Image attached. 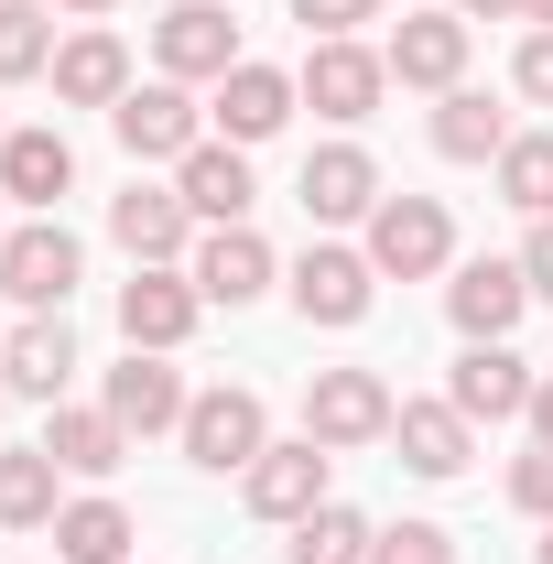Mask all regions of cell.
I'll return each instance as SVG.
<instances>
[{"label":"cell","instance_id":"obj_1","mask_svg":"<svg viewBox=\"0 0 553 564\" xmlns=\"http://www.w3.org/2000/svg\"><path fill=\"white\" fill-rule=\"evenodd\" d=\"M391 413H402V402H391L380 369H315V380H304V434H315L326 456H337V445H380Z\"/></svg>","mask_w":553,"mask_h":564},{"label":"cell","instance_id":"obj_2","mask_svg":"<svg viewBox=\"0 0 553 564\" xmlns=\"http://www.w3.org/2000/svg\"><path fill=\"white\" fill-rule=\"evenodd\" d=\"M445 261H456V217H445V196H380V207H369V272L423 282V272H445Z\"/></svg>","mask_w":553,"mask_h":564},{"label":"cell","instance_id":"obj_3","mask_svg":"<svg viewBox=\"0 0 553 564\" xmlns=\"http://www.w3.org/2000/svg\"><path fill=\"white\" fill-rule=\"evenodd\" d=\"M76 239L55 228V217H22L11 239H0V293L22 304V315H66V293H76Z\"/></svg>","mask_w":553,"mask_h":564},{"label":"cell","instance_id":"obj_4","mask_svg":"<svg viewBox=\"0 0 553 564\" xmlns=\"http://www.w3.org/2000/svg\"><path fill=\"white\" fill-rule=\"evenodd\" d=\"M261 445H272L261 391H239V380H228V391H196V402H185V456H196L207 478H228V467L250 478V456H261Z\"/></svg>","mask_w":553,"mask_h":564},{"label":"cell","instance_id":"obj_5","mask_svg":"<svg viewBox=\"0 0 553 564\" xmlns=\"http://www.w3.org/2000/svg\"><path fill=\"white\" fill-rule=\"evenodd\" d=\"M109 131H120L131 163H185V152L207 141V120H196V98H185L174 76H152V87H131V98L109 109Z\"/></svg>","mask_w":553,"mask_h":564},{"label":"cell","instance_id":"obj_6","mask_svg":"<svg viewBox=\"0 0 553 564\" xmlns=\"http://www.w3.org/2000/svg\"><path fill=\"white\" fill-rule=\"evenodd\" d=\"M196 315H207V293L174 272V261H141V272L120 282V337H131V348H185Z\"/></svg>","mask_w":553,"mask_h":564},{"label":"cell","instance_id":"obj_7","mask_svg":"<svg viewBox=\"0 0 553 564\" xmlns=\"http://www.w3.org/2000/svg\"><path fill=\"white\" fill-rule=\"evenodd\" d=\"M152 55L174 87H196V76H228L239 66V22H228V0H174L163 22H152Z\"/></svg>","mask_w":553,"mask_h":564},{"label":"cell","instance_id":"obj_8","mask_svg":"<svg viewBox=\"0 0 553 564\" xmlns=\"http://www.w3.org/2000/svg\"><path fill=\"white\" fill-rule=\"evenodd\" d=\"M239 489H250V510H261V521H282V532H293L304 510H326V445H315V434H293V445H261Z\"/></svg>","mask_w":553,"mask_h":564},{"label":"cell","instance_id":"obj_9","mask_svg":"<svg viewBox=\"0 0 553 564\" xmlns=\"http://www.w3.org/2000/svg\"><path fill=\"white\" fill-rule=\"evenodd\" d=\"M369 293H380L369 250H326V239H315V250L293 261V315H304V326H358Z\"/></svg>","mask_w":553,"mask_h":564},{"label":"cell","instance_id":"obj_10","mask_svg":"<svg viewBox=\"0 0 553 564\" xmlns=\"http://www.w3.org/2000/svg\"><path fill=\"white\" fill-rule=\"evenodd\" d=\"M293 87H304L326 120H369V109H380V87H391V55H369L358 33H337V44H315V55H304Z\"/></svg>","mask_w":553,"mask_h":564},{"label":"cell","instance_id":"obj_11","mask_svg":"<svg viewBox=\"0 0 553 564\" xmlns=\"http://www.w3.org/2000/svg\"><path fill=\"white\" fill-rule=\"evenodd\" d=\"M445 402H456L467 423H510V413H532V369L510 358V337H467L456 380H445Z\"/></svg>","mask_w":553,"mask_h":564},{"label":"cell","instance_id":"obj_12","mask_svg":"<svg viewBox=\"0 0 553 564\" xmlns=\"http://www.w3.org/2000/svg\"><path fill=\"white\" fill-rule=\"evenodd\" d=\"M185 380L163 369V348H131L120 369H109V413H120V434H185Z\"/></svg>","mask_w":553,"mask_h":564},{"label":"cell","instance_id":"obj_13","mask_svg":"<svg viewBox=\"0 0 553 564\" xmlns=\"http://www.w3.org/2000/svg\"><path fill=\"white\" fill-rule=\"evenodd\" d=\"M293 196H304V217H315V228L369 217V207H380V163H369L358 141H326V152H304V185H293Z\"/></svg>","mask_w":553,"mask_h":564},{"label":"cell","instance_id":"obj_14","mask_svg":"<svg viewBox=\"0 0 553 564\" xmlns=\"http://www.w3.org/2000/svg\"><path fill=\"white\" fill-rule=\"evenodd\" d=\"M391 76L445 98V87L467 76V11H402V33H391Z\"/></svg>","mask_w":553,"mask_h":564},{"label":"cell","instance_id":"obj_15","mask_svg":"<svg viewBox=\"0 0 553 564\" xmlns=\"http://www.w3.org/2000/svg\"><path fill=\"white\" fill-rule=\"evenodd\" d=\"M293 98H304V87H293L282 66H250V55H239V66L217 76V131L250 152V141H272L282 120H293Z\"/></svg>","mask_w":553,"mask_h":564},{"label":"cell","instance_id":"obj_16","mask_svg":"<svg viewBox=\"0 0 553 564\" xmlns=\"http://www.w3.org/2000/svg\"><path fill=\"white\" fill-rule=\"evenodd\" d=\"M185 282H196L207 304H250V293H272V250H261V228H250V217H239V228H207L196 261H185Z\"/></svg>","mask_w":553,"mask_h":564},{"label":"cell","instance_id":"obj_17","mask_svg":"<svg viewBox=\"0 0 553 564\" xmlns=\"http://www.w3.org/2000/svg\"><path fill=\"white\" fill-rule=\"evenodd\" d=\"M109 239L131 250V272H141V261H174V250L196 239V207H185V185H131V196L109 207Z\"/></svg>","mask_w":553,"mask_h":564},{"label":"cell","instance_id":"obj_18","mask_svg":"<svg viewBox=\"0 0 553 564\" xmlns=\"http://www.w3.org/2000/svg\"><path fill=\"white\" fill-rule=\"evenodd\" d=\"M391 445H402L413 478H456V467L478 456V423L456 413V402H402V413H391Z\"/></svg>","mask_w":553,"mask_h":564},{"label":"cell","instance_id":"obj_19","mask_svg":"<svg viewBox=\"0 0 553 564\" xmlns=\"http://www.w3.org/2000/svg\"><path fill=\"white\" fill-rule=\"evenodd\" d=\"M66 185H76L66 131H11V141H0V196H11V207L55 217V196H66Z\"/></svg>","mask_w":553,"mask_h":564},{"label":"cell","instance_id":"obj_20","mask_svg":"<svg viewBox=\"0 0 553 564\" xmlns=\"http://www.w3.org/2000/svg\"><path fill=\"white\" fill-rule=\"evenodd\" d=\"M0 380L22 391V402H55L76 380V337H66V315H22L11 326V348H0Z\"/></svg>","mask_w":553,"mask_h":564},{"label":"cell","instance_id":"obj_21","mask_svg":"<svg viewBox=\"0 0 553 564\" xmlns=\"http://www.w3.org/2000/svg\"><path fill=\"white\" fill-rule=\"evenodd\" d=\"M55 98H66V109H120V98H131V44H120V33L55 44Z\"/></svg>","mask_w":553,"mask_h":564},{"label":"cell","instance_id":"obj_22","mask_svg":"<svg viewBox=\"0 0 553 564\" xmlns=\"http://www.w3.org/2000/svg\"><path fill=\"white\" fill-rule=\"evenodd\" d=\"M174 185H185V207L207 217V228H239V217H250V152H239V141H196V152L174 163Z\"/></svg>","mask_w":553,"mask_h":564},{"label":"cell","instance_id":"obj_23","mask_svg":"<svg viewBox=\"0 0 553 564\" xmlns=\"http://www.w3.org/2000/svg\"><path fill=\"white\" fill-rule=\"evenodd\" d=\"M521 304H532L521 261H467V272L445 282V315H456L467 337H510V326H521Z\"/></svg>","mask_w":553,"mask_h":564},{"label":"cell","instance_id":"obj_24","mask_svg":"<svg viewBox=\"0 0 553 564\" xmlns=\"http://www.w3.org/2000/svg\"><path fill=\"white\" fill-rule=\"evenodd\" d=\"M434 152H445V163H499V152H510V109H499L488 87H445V109H434Z\"/></svg>","mask_w":553,"mask_h":564},{"label":"cell","instance_id":"obj_25","mask_svg":"<svg viewBox=\"0 0 553 564\" xmlns=\"http://www.w3.org/2000/svg\"><path fill=\"white\" fill-rule=\"evenodd\" d=\"M44 456H55L66 478H109V467L131 456V434H120V413L98 402V413H55L44 423Z\"/></svg>","mask_w":553,"mask_h":564},{"label":"cell","instance_id":"obj_26","mask_svg":"<svg viewBox=\"0 0 553 564\" xmlns=\"http://www.w3.org/2000/svg\"><path fill=\"white\" fill-rule=\"evenodd\" d=\"M55 554L66 564H131V510H120V499H66V510H55Z\"/></svg>","mask_w":553,"mask_h":564},{"label":"cell","instance_id":"obj_27","mask_svg":"<svg viewBox=\"0 0 553 564\" xmlns=\"http://www.w3.org/2000/svg\"><path fill=\"white\" fill-rule=\"evenodd\" d=\"M55 456L44 445H0V532H33V521H55L66 499H55Z\"/></svg>","mask_w":553,"mask_h":564},{"label":"cell","instance_id":"obj_28","mask_svg":"<svg viewBox=\"0 0 553 564\" xmlns=\"http://www.w3.org/2000/svg\"><path fill=\"white\" fill-rule=\"evenodd\" d=\"M369 543H380V532H369L358 510L326 499V510H304V521H293V543H282V554H293V564H369Z\"/></svg>","mask_w":553,"mask_h":564},{"label":"cell","instance_id":"obj_29","mask_svg":"<svg viewBox=\"0 0 553 564\" xmlns=\"http://www.w3.org/2000/svg\"><path fill=\"white\" fill-rule=\"evenodd\" d=\"M499 196L521 217H553V131H510V152H499Z\"/></svg>","mask_w":553,"mask_h":564},{"label":"cell","instance_id":"obj_30","mask_svg":"<svg viewBox=\"0 0 553 564\" xmlns=\"http://www.w3.org/2000/svg\"><path fill=\"white\" fill-rule=\"evenodd\" d=\"M22 76H55V22L33 0H0V87H22Z\"/></svg>","mask_w":553,"mask_h":564},{"label":"cell","instance_id":"obj_31","mask_svg":"<svg viewBox=\"0 0 553 564\" xmlns=\"http://www.w3.org/2000/svg\"><path fill=\"white\" fill-rule=\"evenodd\" d=\"M369 564H456V532H445V521H391V532L369 543Z\"/></svg>","mask_w":553,"mask_h":564},{"label":"cell","instance_id":"obj_32","mask_svg":"<svg viewBox=\"0 0 553 564\" xmlns=\"http://www.w3.org/2000/svg\"><path fill=\"white\" fill-rule=\"evenodd\" d=\"M293 22H304L315 44H337V33H358V22H380V0H293Z\"/></svg>","mask_w":553,"mask_h":564},{"label":"cell","instance_id":"obj_33","mask_svg":"<svg viewBox=\"0 0 553 564\" xmlns=\"http://www.w3.org/2000/svg\"><path fill=\"white\" fill-rule=\"evenodd\" d=\"M510 499H521L532 521H553V445H532V456H510Z\"/></svg>","mask_w":553,"mask_h":564},{"label":"cell","instance_id":"obj_34","mask_svg":"<svg viewBox=\"0 0 553 564\" xmlns=\"http://www.w3.org/2000/svg\"><path fill=\"white\" fill-rule=\"evenodd\" d=\"M510 87H521V98H543V109H553V33H532V44H521V66H510Z\"/></svg>","mask_w":553,"mask_h":564},{"label":"cell","instance_id":"obj_35","mask_svg":"<svg viewBox=\"0 0 553 564\" xmlns=\"http://www.w3.org/2000/svg\"><path fill=\"white\" fill-rule=\"evenodd\" d=\"M521 282L553 293V217H532V239H521Z\"/></svg>","mask_w":553,"mask_h":564},{"label":"cell","instance_id":"obj_36","mask_svg":"<svg viewBox=\"0 0 553 564\" xmlns=\"http://www.w3.org/2000/svg\"><path fill=\"white\" fill-rule=\"evenodd\" d=\"M532 445H553V380H532Z\"/></svg>","mask_w":553,"mask_h":564},{"label":"cell","instance_id":"obj_37","mask_svg":"<svg viewBox=\"0 0 553 564\" xmlns=\"http://www.w3.org/2000/svg\"><path fill=\"white\" fill-rule=\"evenodd\" d=\"M467 22H521V0H467Z\"/></svg>","mask_w":553,"mask_h":564},{"label":"cell","instance_id":"obj_38","mask_svg":"<svg viewBox=\"0 0 553 564\" xmlns=\"http://www.w3.org/2000/svg\"><path fill=\"white\" fill-rule=\"evenodd\" d=\"M521 22H543V33H553V0H521Z\"/></svg>","mask_w":553,"mask_h":564},{"label":"cell","instance_id":"obj_39","mask_svg":"<svg viewBox=\"0 0 553 564\" xmlns=\"http://www.w3.org/2000/svg\"><path fill=\"white\" fill-rule=\"evenodd\" d=\"M66 11H109V0H66Z\"/></svg>","mask_w":553,"mask_h":564},{"label":"cell","instance_id":"obj_40","mask_svg":"<svg viewBox=\"0 0 553 564\" xmlns=\"http://www.w3.org/2000/svg\"><path fill=\"white\" fill-rule=\"evenodd\" d=\"M532 564H553V532H543V554H532Z\"/></svg>","mask_w":553,"mask_h":564},{"label":"cell","instance_id":"obj_41","mask_svg":"<svg viewBox=\"0 0 553 564\" xmlns=\"http://www.w3.org/2000/svg\"><path fill=\"white\" fill-rule=\"evenodd\" d=\"M0 402H11V380H0Z\"/></svg>","mask_w":553,"mask_h":564},{"label":"cell","instance_id":"obj_42","mask_svg":"<svg viewBox=\"0 0 553 564\" xmlns=\"http://www.w3.org/2000/svg\"><path fill=\"white\" fill-rule=\"evenodd\" d=\"M0 239H11V228H0Z\"/></svg>","mask_w":553,"mask_h":564},{"label":"cell","instance_id":"obj_43","mask_svg":"<svg viewBox=\"0 0 553 564\" xmlns=\"http://www.w3.org/2000/svg\"><path fill=\"white\" fill-rule=\"evenodd\" d=\"M0 141H11V131H0Z\"/></svg>","mask_w":553,"mask_h":564}]
</instances>
